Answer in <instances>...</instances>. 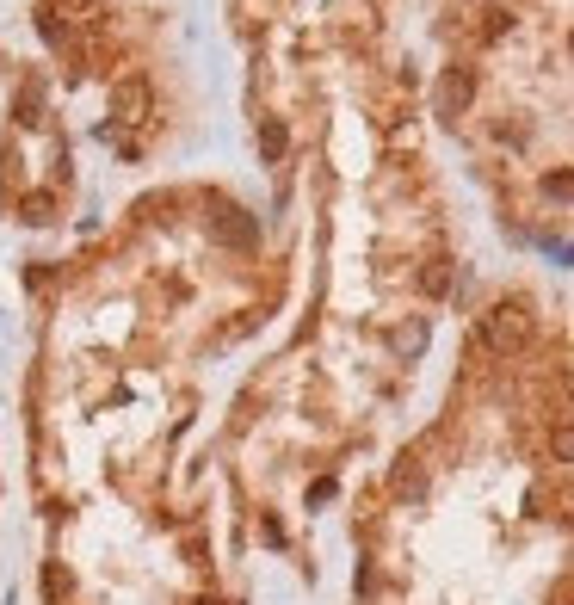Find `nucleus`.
I'll use <instances>...</instances> for the list:
<instances>
[{
	"mask_svg": "<svg viewBox=\"0 0 574 605\" xmlns=\"http://www.w3.org/2000/svg\"><path fill=\"white\" fill-rule=\"evenodd\" d=\"M525 340H531V309H525L519 297L494 303V309L482 315V346L494 352V359H513V352H525Z\"/></svg>",
	"mask_w": 574,
	"mask_h": 605,
	"instance_id": "f257e3e1",
	"label": "nucleus"
},
{
	"mask_svg": "<svg viewBox=\"0 0 574 605\" xmlns=\"http://www.w3.org/2000/svg\"><path fill=\"white\" fill-rule=\"evenodd\" d=\"M470 105H476V75H470V68H445L439 87H433V112L439 118H463Z\"/></svg>",
	"mask_w": 574,
	"mask_h": 605,
	"instance_id": "f03ea898",
	"label": "nucleus"
},
{
	"mask_svg": "<svg viewBox=\"0 0 574 605\" xmlns=\"http://www.w3.org/2000/svg\"><path fill=\"white\" fill-rule=\"evenodd\" d=\"M142 112H149V81H142V75H124V81L112 87V118H118V124H142Z\"/></svg>",
	"mask_w": 574,
	"mask_h": 605,
	"instance_id": "7ed1b4c3",
	"label": "nucleus"
},
{
	"mask_svg": "<svg viewBox=\"0 0 574 605\" xmlns=\"http://www.w3.org/2000/svg\"><path fill=\"white\" fill-rule=\"evenodd\" d=\"M210 229H217V241H229V247H247V241H254V217H247V210H235V204H217Z\"/></svg>",
	"mask_w": 574,
	"mask_h": 605,
	"instance_id": "20e7f679",
	"label": "nucleus"
},
{
	"mask_svg": "<svg viewBox=\"0 0 574 605\" xmlns=\"http://www.w3.org/2000/svg\"><path fill=\"white\" fill-rule=\"evenodd\" d=\"M284 149H291V130H284V118H266L260 124V155L266 161H284Z\"/></svg>",
	"mask_w": 574,
	"mask_h": 605,
	"instance_id": "39448f33",
	"label": "nucleus"
},
{
	"mask_svg": "<svg viewBox=\"0 0 574 605\" xmlns=\"http://www.w3.org/2000/svg\"><path fill=\"white\" fill-rule=\"evenodd\" d=\"M420 291H426V297H445V291H451V272H445V260H433V266L420 272Z\"/></svg>",
	"mask_w": 574,
	"mask_h": 605,
	"instance_id": "423d86ee",
	"label": "nucleus"
},
{
	"mask_svg": "<svg viewBox=\"0 0 574 605\" xmlns=\"http://www.w3.org/2000/svg\"><path fill=\"white\" fill-rule=\"evenodd\" d=\"M544 198H562V204L574 198V173H568V167H556V173H544Z\"/></svg>",
	"mask_w": 574,
	"mask_h": 605,
	"instance_id": "0eeeda50",
	"label": "nucleus"
},
{
	"mask_svg": "<svg viewBox=\"0 0 574 605\" xmlns=\"http://www.w3.org/2000/svg\"><path fill=\"white\" fill-rule=\"evenodd\" d=\"M420 346H426V328H420V322H408V328L396 334V352H408V359H414Z\"/></svg>",
	"mask_w": 574,
	"mask_h": 605,
	"instance_id": "6e6552de",
	"label": "nucleus"
},
{
	"mask_svg": "<svg viewBox=\"0 0 574 605\" xmlns=\"http://www.w3.org/2000/svg\"><path fill=\"white\" fill-rule=\"evenodd\" d=\"M550 451L562 457V464H574V426H556V433H550Z\"/></svg>",
	"mask_w": 574,
	"mask_h": 605,
	"instance_id": "1a4fd4ad",
	"label": "nucleus"
},
{
	"mask_svg": "<svg viewBox=\"0 0 574 605\" xmlns=\"http://www.w3.org/2000/svg\"><path fill=\"white\" fill-rule=\"evenodd\" d=\"M507 25H513L507 13H488V25H482V38H507Z\"/></svg>",
	"mask_w": 574,
	"mask_h": 605,
	"instance_id": "9d476101",
	"label": "nucleus"
},
{
	"mask_svg": "<svg viewBox=\"0 0 574 605\" xmlns=\"http://www.w3.org/2000/svg\"><path fill=\"white\" fill-rule=\"evenodd\" d=\"M99 0H56V13H93Z\"/></svg>",
	"mask_w": 574,
	"mask_h": 605,
	"instance_id": "9b49d317",
	"label": "nucleus"
}]
</instances>
